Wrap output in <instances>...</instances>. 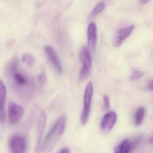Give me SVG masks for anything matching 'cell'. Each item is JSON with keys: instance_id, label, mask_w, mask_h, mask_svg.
<instances>
[{"instance_id": "14", "label": "cell", "mask_w": 153, "mask_h": 153, "mask_svg": "<svg viewBox=\"0 0 153 153\" xmlns=\"http://www.w3.org/2000/svg\"><path fill=\"white\" fill-rule=\"evenodd\" d=\"M145 108L143 107H140L137 109L135 114L134 122L136 126H139L143 122L145 114Z\"/></svg>"}, {"instance_id": "6", "label": "cell", "mask_w": 153, "mask_h": 153, "mask_svg": "<svg viewBox=\"0 0 153 153\" xmlns=\"http://www.w3.org/2000/svg\"><path fill=\"white\" fill-rule=\"evenodd\" d=\"M117 115L114 111L105 114L101 121V128L103 132H108L112 129L117 120Z\"/></svg>"}, {"instance_id": "18", "label": "cell", "mask_w": 153, "mask_h": 153, "mask_svg": "<svg viewBox=\"0 0 153 153\" xmlns=\"http://www.w3.org/2000/svg\"><path fill=\"white\" fill-rule=\"evenodd\" d=\"M103 102L104 108L105 110H109L110 106V99L107 95L104 96Z\"/></svg>"}, {"instance_id": "3", "label": "cell", "mask_w": 153, "mask_h": 153, "mask_svg": "<svg viewBox=\"0 0 153 153\" xmlns=\"http://www.w3.org/2000/svg\"><path fill=\"white\" fill-rule=\"evenodd\" d=\"M93 94V84L89 82L86 86L84 94V107L80 119V123L82 125H85L87 123L91 110Z\"/></svg>"}, {"instance_id": "12", "label": "cell", "mask_w": 153, "mask_h": 153, "mask_svg": "<svg viewBox=\"0 0 153 153\" xmlns=\"http://www.w3.org/2000/svg\"><path fill=\"white\" fill-rule=\"evenodd\" d=\"M130 144L128 139H124L117 146L114 150V153H130Z\"/></svg>"}, {"instance_id": "5", "label": "cell", "mask_w": 153, "mask_h": 153, "mask_svg": "<svg viewBox=\"0 0 153 153\" xmlns=\"http://www.w3.org/2000/svg\"><path fill=\"white\" fill-rule=\"evenodd\" d=\"M25 111L22 106L16 103L10 102L9 105L8 116L11 124H15L19 121L24 115Z\"/></svg>"}, {"instance_id": "13", "label": "cell", "mask_w": 153, "mask_h": 153, "mask_svg": "<svg viewBox=\"0 0 153 153\" xmlns=\"http://www.w3.org/2000/svg\"><path fill=\"white\" fill-rule=\"evenodd\" d=\"M105 7V2L104 1H100V2H98L89 13L88 19H92L98 16L101 12L103 10Z\"/></svg>"}, {"instance_id": "19", "label": "cell", "mask_w": 153, "mask_h": 153, "mask_svg": "<svg viewBox=\"0 0 153 153\" xmlns=\"http://www.w3.org/2000/svg\"><path fill=\"white\" fill-rule=\"evenodd\" d=\"M38 79L42 85H44L47 81V75L45 71H42L39 75Z\"/></svg>"}, {"instance_id": "8", "label": "cell", "mask_w": 153, "mask_h": 153, "mask_svg": "<svg viewBox=\"0 0 153 153\" xmlns=\"http://www.w3.org/2000/svg\"><path fill=\"white\" fill-rule=\"evenodd\" d=\"M88 44L90 52L94 51L95 49L97 39V28L94 22L89 24L87 30Z\"/></svg>"}, {"instance_id": "4", "label": "cell", "mask_w": 153, "mask_h": 153, "mask_svg": "<svg viewBox=\"0 0 153 153\" xmlns=\"http://www.w3.org/2000/svg\"><path fill=\"white\" fill-rule=\"evenodd\" d=\"M12 153H25L27 149V140L24 136L16 135L11 137L9 142Z\"/></svg>"}, {"instance_id": "7", "label": "cell", "mask_w": 153, "mask_h": 153, "mask_svg": "<svg viewBox=\"0 0 153 153\" xmlns=\"http://www.w3.org/2000/svg\"><path fill=\"white\" fill-rule=\"evenodd\" d=\"M44 49L45 53L51 62L56 71L59 73H61L62 72V65L55 50L52 46L50 45L45 46Z\"/></svg>"}, {"instance_id": "10", "label": "cell", "mask_w": 153, "mask_h": 153, "mask_svg": "<svg viewBox=\"0 0 153 153\" xmlns=\"http://www.w3.org/2000/svg\"><path fill=\"white\" fill-rule=\"evenodd\" d=\"M7 95V89L5 84L1 79H0V121L3 123L6 119L4 104Z\"/></svg>"}, {"instance_id": "9", "label": "cell", "mask_w": 153, "mask_h": 153, "mask_svg": "<svg viewBox=\"0 0 153 153\" xmlns=\"http://www.w3.org/2000/svg\"><path fill=\"white\" fill-rule=\"evenodd\" d=\"M134 26L131 25L128 27L120 29L116 33L114 38V45L116 47H119L121 45L123 41L126 40L132 33L134 29Z\"/></svg>"}, {"instance_id": "17", "label": "cell", "mask_w": 153, "mask_h": 153, "mask_svg": "<svg viewBox=\"0 0 153 153\" xmlns=\"http://www.w3.org/2000/svg\"><path fill=\"white\" fill-rule=\"evenodd\" d=\"M143 76V71L138 70H134L131 72L130 78L132 81H136L140 79Z\"/></svg>"}, {"instance_id": "15", "label": "cell", "mask_w": 153, "mask_h": 153, "mask_svg": "<svg viewBox=\"0 0 153 153\" xmlns=\"http://www.w3.org/2000/svg\"><path fill=\"white\" fill-rule=\"evenodd\" d=\"M22 61L31 67L34 65L35 63V59L32 54L26 53L23 55Z\"/></svg>"}, {"instance_id": "2", "label": "cell", "mask_w": 153, "mask_h": 153, "mask_svg": "<svg viewBox=\"0 0 153 153\" xmlns=\"http://www.w3.org/2000/svg\"><path fill=\"white\" fill-rule=\"evenodd\" d=\"M79 59L82 66L79 71V80L82 82L88 77L91 69L92 57L91 52L88 48L82 47L79 52Z\"/></svg>"}, {"instance_id": "1", "label": "cell", "mask_w": 153, "mask_h": 153, "mask_svg": "<svg viewBox=\"0 0 153 153\" xmlns=\"http://www.w3.org/2000/svg\"><path fill=\"white\" fill-rule=\"evenodd\" d=\"M66 124V116L62 115L57 120L46 135L41 147L42 150L48 147L52 148L64 132Z\"/></svg>"}, {"instance_id": "22", "label": "cell", "mask_w": 153, "mask_h": 153, "mask_svg": "<svg viewBox=\"0 0 153 153\" xmlns=\"http://www.w3.org/2000/svg\"><path fill=\"white\" fill-rule=\"evenodd\" d=\"M148 1H147V0H142V1H140V3H141V4H145V3H146L147 2H148Z\"/></svg>"}, {"instance_id": "20", "label": "cell", "mask_w": 153, "mask_h": 153, "mask_svg": "<svg viewBox=\"0 0 153 153\" xmlns=\"http://www.w3.org/2000/svg\"><path fill=\"white\" fill-rule=\"evenodd\" d=\"M147 88L149 91H152V90H153V81H152V79H151L149 81L147 85Z\"/></svg>"}, {"instance_id": "16", "label": "cell", "mask_w": 153, "mask_h": 153, "mask_svg": "<svg viewBox=\"0 0 153 153\" xmlns=\"http://www.w3.org/2000/svg\"><path fill=\"white\" fill-rule=\"evenodd\" d=\"M14 78L16 83H17L19 85H24L26 83L25 77L19 72H15L14 73Z\"/></svg>"}, {"instance_id": "21", "label": "cell", "mask_w": 153, "mask_h": 153, "mask_svg": "<svg viewBox=\"0 0 153 153\" xmlns=\"http://www.w3.org/2000/svg\"><path fill=\"white\" fill-rule=\"evenodd\" d=\"M59 153H70V149L68 148L62 149Z\"/></svg>"}, {"instance_id": "11", "label": "cell", "mask_w": 153, "mask_h": 153, "mask_svg": "<svg viewBox=\"0 0 153 153\" xmlns=\"http://www.w3.org/2000/svg\"><path fill=\"white\" fill-rule=\"evenodd\" d=\"M46 116L45 112L42 111L41 112L38 120L37 126V147H40L43 134L44 131L46 124Z\"/></svg>"}]
</instances>
